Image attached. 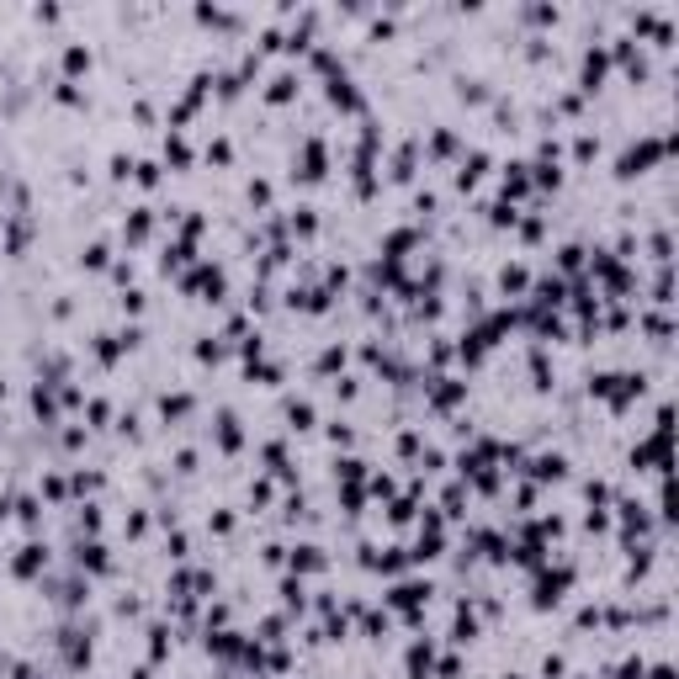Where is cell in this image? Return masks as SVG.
Segmentation results:
<instances>
[{"label":"cell","instance_id":"cell-7","mask_svg":"<svg viewBox=\"0 0 679 679\" xmlns=\"http://www.w3.org/2000/svg\"><path fill=\"white\" fill-rule=\"evenodd\" d=\"M335 366H345V350H340V345H329V350L319 356V372H335Z\"/></svg>","mask_w":679,"mask_h":679},{"label":"cell","instance_id":"cell-4","mask_svg":"<svg viewBox=\"0 0 679 679\" xmlns=\"http://www.w3.org/2000/svg\"><path fill=\"white\" fill-rule=\"evenodd\" d=\"M149 234V207H133V218H128V239H143Z\"/></svg>","mask_w":679,"mask_h":679},{"label":"cell","instance_id":"cell-1","mask_svg":"<svg viewBox=\"0 0 679 679\" xmlns=\"http://www.w3.org/2000/svg\"><path fill=\"white\" fill-rule=\"evenodd\" d=\"M43 562H48V547H38V541H32V547H21V558L11 562V568H16L21 579H27V573H38Z\"/></svg>","mask_w":679,"mask_h":679},{"label":"cell","instance_id":"cell-5","mask_svg":"<svg viewBox=\"0 0 679 679\" xmlns=\"http://www.w3.org/2000/svg\"><path fill=\"white\" fill-rule=\"evenodd\" d=\"M499 287H504V292H520V287H525V271H520V265H504Z\"/></svg>","mask_w":679,"mask_h":679},{"label":"cell","instance_id":"cell-6","mask_svg":"<svg viewBox=\"0 0 679 679\" xmlns=\"http://www.w3.org/2000/svg\"><path fill=\"white\" fill-rule=\"evenodd\" d=\"M292 91H298V80H292V75H276V80H271V101H287Z\"/></svg>","mask_w":679,"mask_h":679},{"label":"cell","instance_id":"cell-3","mask_svg":"<svg viewBox=\"0 0 679 679\" xmlns=\"http://www.w3.org/2000/svg\"><path fill=\"white\" fill-rule=\"evenodd\" d=\"M292 568H324V552L319 547H298V552H292Z\"/></svg>","mask_w":679,"mask_h":679},{"label":"cell","instance_id":"cell-10","mask_svg":"<svg viewBox=\"0 0 679 679\" xmlns=\"http://www.w3.org/2000/svg\"><path fill=\"white\" fill-rule=\"evenodd\" d=\"M122 308H128V313H143V292H122Z\"/></svg>","mask_w":679,"mask_h":679},{"label":"cell","instance_id":"cell-9","mask_svg":"<svg viewBox=\"0 0 679 679\" xmlns=\"http://www.w3.org/2000/svg\"><path fill=\"white\" fill-rule=\"evenodd\" d=\"M85 265H91V271H101V265H106V244H91V250H85Z\"/></svg>","mask_w":679,"mask_h":679},{"label":"cell","instance_id":"cell-8","mask_svg":"<svg viewBox=\"0 0 679 679\" xmlns=\"http://www.w3.org/2000/svg\"><path fill=\"white\" fill-rule=\"evenodd\" d=\"M64 64H69V69H85V64H91V53H85L80 43H75V48H69V53H64Z\"/></svg>","mask_w":679,"mask_h":679},{"label":"cell","instance_id":"cell-2","mask_svg":"<svg viewBox=\"0 0 679 679\" xmlns=\"http://www.w3.org/2000/svg\"><path fill=\"white\" fill-rule=\"evenodd\" d=\"M160 409H165V420H186V414H191V398H186V393H176V398H165Z\"/></svg>","mask_w":679,"mask_h":679}]
</instances>
